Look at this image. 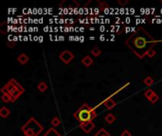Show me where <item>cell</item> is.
<instances>
[{"label":"cell","instance_id":"obj_25","mask_svg":"<svg viewBox=\"0 0 162 136\" xmlns=\"http://www.w3.org/2000/svg\"><path fill=\"white\" fill-rule=\"evenodd\" d=\"M128 3V0H118V4L121 6H124L126 5V4Z\"/></svg>","mask_w":162,"mask_h":136},{"label":"cell","instance_id":"obj_20","mask_svg":"<svg viewBox=\"0 0 162 136\" xmlns=\"http://www.w3.org/2000/svg\"><path fill=\"white\" fill-rule=\"evenodd\" d=\"M159 99V96H157L156 95V93H155V95H153L151 97H150V98H149L148 100L149 101H150L151 102V103H153V104H155L156 103V102H157V100H158Z\"/></svg>","mask_w":162,"mask_h":136},{"label":"cell","instance_id":"obj_10","mask_svg":"<svg viewBox=\"0 0 162 136\" xmlns=\"http://www.w3.org/2000/svg\"><path fill=\"white\" fill-rule=\"evenodd\" d=\"M43 136H63V135L60 134L54 127H50V129H49V130L46 131Z\"/></svg>","mask_w":162,"mask_h":136},{"label":"cell","instance_id":"obj_5","mask_svg":"<svg viewBox=\"0 0 162 136\" xmlns=\"http://www.w3.org/2000/svg\"><path fill=\"white\" fill-rule=\"evenodd\" d=\"M80 127L84 131L85 133H90L93 130L94 127H95V124H94L92 121H88V122L80 124Z\"/></svg>","mask_w":162,"mask_h":136},{"label":"cell","instance_id":"obj_11","mask_svg":"<svg viewBox=\"0 0 162 136\" xmlns=\"http://www.w3.org/2000/svg\"><path fill=\"white\" fill-rule=\"evenodd\" d=\"M10 113H11V110L7 107H5V106H3V107L0 109V116L3 117V118H7L9 115H10Z\"/></svg>","mask_w":162,"mask_h":136},{"label":"cell","instance_id":"obj_6","mask_svg":"<svg viewBox=\"0 0 162 136\" xmlns=\"http://www.w3.org/2000/svg\"><path fill=\"white\" fill-rule=\"evenodd\" d=\"M133 45H136V47H138V49H141L143 47H146L147 41L143 37H138V39L133 40Z\"/></svg>","mask_w":162,"mask_h":136},{"label":"cell","instance_id":"obj_21","mask_svg":"<svg viewBox=\"0 0 162 136\" xmlns=\"http://www.w3.org/2000/svg\"><path fill=\"white\" fill-rule=\"evenodd\" d=\"M156 54V50H153V48H149V49L147 50V52H146V54H145V55H147L148 57L152 58V57H153V56H155Z\"/></svg>","mask_w":162,"mask_h":136},{"label":"cell","instance_id":"obj_12","mask_svg":"<svg viewBox=\"0 0 162 136\" xmlns=\"http://www.w3.org/2000/svg\"><path fill=\"white\" fill-rule=\"evenodd\" d=\"M37 89L39 90L41 93H44L48 90V84H46L45 81H41L39 82V84L37 85Z\"/></svg>","mask_w":162,"mask_h":136},{"label":"cell","instance_id":"obj_4","mask_svg":"<svg viewBox=\"0 0 162 136\" xmlns=\"http://www.w3.org/2000/svg\"><path fill=\"white\" fill-rule=\"evenodd\" d=\"M59 58H60V59H61L64 63L68 64V63H69L72 59H74V55L69 50H64L63 52L59 55Z\"/></svg>","mask_w":162,"mask_h":136},{"label":"cell","instance_id":"obj_1","mask_svg":"<svg viewBox=\"0 0 162 136\" xmlns=\"http://www.w3.org/2000/svg\"><path fill=\"white\" fill-rule=\"evenodd\" d=\"M74 118L80 122V124L88 121H92L97 116L96 110L88 106L87 103H83L81 107L76 110L73 114Z\"/></svg>","mask_w":162,"mask_h":136},{"label":"cell","instance_id":"obj_18","mask_svg":"<svg viewBox=\"0 0 162 136\" xmlns=\"http://www.w3.org/2000/svg\"><path fill=\"white\" fill-rule=\"evenodd\" d=\"M91 53H92L93 56L99 57L100 55H101V49H100L99 47H94V48H92V50H91Z\"/></svg>","mask_w":162,"mask_h":136},{"label":"cell","instance_id":"obj_22","mask_svg":"<svg viewBox=\"0 0 162 136\" xmlns=\"http://www.w3.org/2000/svg\"><path fill=\"white\" fill-rule=\"evenodd\" d=\"M0 30H1V32L3 33V34H6L8 31V28H7V24L5 23V22H3L2 24H1V25H0Z\"/></svg>","mask_w":162,"mask_h":136},{"label":"cell","instance_id":"obj_24","mask_svg":"<svg viewBox=\"0 0 162 136\" xmlns=\"http://www.w3.org/2000/svg\"><path fill=\"white\" fill-rule=\"evenodd\" d=\"M121 136H132V134H131V132L128 130H124L121 132Z\"/></svg>","mask_w":162,"mask_h":136},{"label":"cell","instance_id":"obj_2","mask_svg":"<svg viewBox=\"0 0 162 136\" xmlns=\"http://www.w3.org/2000/svg\"><path fill=\"white\" fill-rule=\"evenodd\" d=\"M25 92V89L23 86H21V84L18 83L17 80L14 79H11L8 83H6L4 86L1 88V93H7L11 96V102H14L17 98H19V96Z\"/></svg>","mask_w":162,"mask_h":136},{"label":"cell","instance_id":"obj_23","mask_svg":"<svg viewBox=\"0 0 162 136\" xmlns=\"http://www.w3.org/2000/svg\"><path fill=\"white\" fill-rule=\"evenodd\" d=\"M7 45H8L10 48L14 47V45H15V41H8V42H7Z\"/></svg>","mask_w":162,"mask_h":136},{"label":"cell","instance_id":"obj_14","mask_svg":"<svg viewBox=\"0 0 162 136\" xmlns=\"http://www.w3.org/2000/svg\"><path fill=\"white\" fill-rule=\"evenodd\" d=\"M94 136H111V135H110V133L106 130H104V129H100L95 133V135H94Z\"/></svg>","mask_w":162,"mask_h":136},{"label":"cell","instance_id":"obj_15","mask_svg":"<svg viewBox=\"0 0 162 136\" xmlns=\"http://www.w3.org/2000/svg\"><path fill=\"white\" fill-rule=\"evenodd\" d=\"M143 82H144V84L145 85H147L148 87H150V86H152V85L153 84V79L151 78V76H146L144 79H143Z\"/></svg>","mask_w":162,"mask_h":136},{"label":"cell","instance_id":"obj_9","mask_svg":"<svg viewBox=\"0 0 162 136\" xmlns=\"http://www.w3.org/2000/svg\"><path fill=\"white\" fill-rule=\"evenodd\" d=\"M93 62H94V61H93V59L90 56H85L82 59V63L84 66H86V67L91 66L93 64Z\"/></svg>","mask_w":162,"mask_h":136},{"label":"cell","instance_id":"obj_13","mask_svg":"<svg viewBox=\"0 0 162 136\" xmlns=\"http://www.w3.org/2000/svg\"><path fill=\"white\" fill-rule=\"evenodd\" d=\"M104 119H105V121L108 123V124H113V123L116 121V116L114 115V114H112V113H108L107 115H106L105 117H104Z\"/></svg>","mask_w":162,"mask_h":136},{"label":"cell","instance_id":"obj_3","mask_svg":"<svg viewBox=\"0 0 162 136\" xmlns=\"http://www.w3.org/2000/svg\"><path fill=\"white\" fill-rule=\"evenodd\" d=\"M21 130L23 131L25 136H38L44 130V127L34 117H31L22 126Z\"/></svg>","mask_w":162,"mask_h":136},{"label":"cell","instance_id":"obj_17","mask_svg":"<svg viewBox=\"0 0 162 136\" xmlns=\"http://www.w3.org/2000/svg\"><path fill=\"white\" fill-rule=\"evenodd\" d=\"M1 98L3 100V102H5V103H9V102H11V96L10 95H7V93H2V96Z\"/></svg>","mask_w":162,"mask_h":136},{"label":"cell","instance_id":"obj_19","mask_svg":"<svg viewBox=\"0 0 162 136\" xmlns=\"http://www.w3.org/2000/svg\"><path fill=\"white\" fill-rule=\"evenodd\" d=\"M155 93H156L153 92V91L152 90V89H148V90L145 91V93H144V96L146 97V98L149 99L153 95H155Z\"/></svg>","mask_w":162,"mask_h":136},{"label":"cell","instance_id":"obj_8","mask_svg":"<svg viewBox=\"0 0 162 136\" xmlns=\"http://www.w3.org/2000/svg\"><path fill=\"white\" fill-rule=\"evenodd\" d=\"M17 61L19 62L20 64L24 65V64H26V63H27V62H29V56H28L27 54L22 53V54L19 55L18 58H17Z\"/></svg>","mask_w":162,"mask_h":136},{"label":"cell","instance_id":"obj_7","mask_svg":"<svg viewBox=\"0 0 162 136\" xmlns=\"http://www.w3.org/2000/svg\"><path fill=\"white\" fill-rule=\"evenodd\" d=\"M102 103H103L104 107L107 109V110H112V109H114L115 107H116V105H117V103L112 98L105 99L103 102H102Z\"/></svg>","mask_w":162,"mask_h":136},{"label":"cell","instance_id":"obj_16","mask_svg":"<svg viewBox=\"0 0 162 136\" xmlns=\"http://www.w3.org/2000/svg\"><path fill=\"white\" fill-rule=\"evenodd\" d=\"M50 123H51V125H52L55 127H58L60 124H61V120H60V119L57 116H55V117H53L52 119H51Z\"/></svg>","mask_w":162,"mask_h":136}]
</instances>
